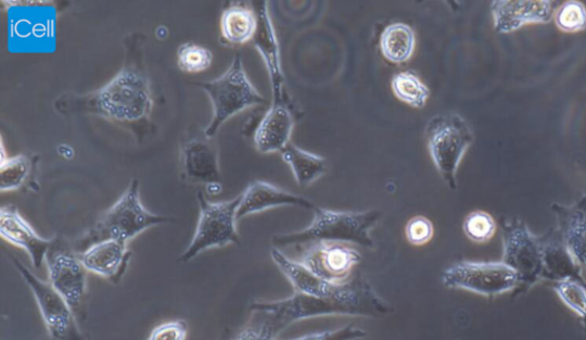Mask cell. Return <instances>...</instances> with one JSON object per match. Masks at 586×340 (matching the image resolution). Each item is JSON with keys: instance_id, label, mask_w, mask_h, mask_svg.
I'll list each match as a JSON object with an SVG mask.
<instances>
[{"instance_id": "6da1fadb", "label": "cell", "mask_w": 586, "mask_h": 340, "mask_svg": "<svg viewBox=\"0 0 586 340\" xmlns=\"http://www.w3.org/2000/svg\"><path fill=\"white\" fill-rule=\"evenodd\" d=\"M144 37L133 34L124 40L122 70L104 87L88 93H65L54 103L62 115H94L130 131L139 143L155 133L154 100L143 47Z\"/></svg>"}, {"instance_id": "7a4b0ae2", "label": "cell", "mask_w": 586, "mask_h": 340, "mask_svg": "<svg viewBox=\"0 0 586 340\" xmlns=\"http://www.w3.org/2000/svg\"><path fill=\"white\" fill-rule=\"evenodd\" d=\"M250 310L263 312L279 335L295 323L329 315L384 317L393 307L358 275L339 291L326 295L295 293L278 302H255Z\"/></svg>"}, {"instance_id": "3957f363", "label": "cell", "mask_w": 586, "mask_h": 340, "mask_svg": "<svg viewBox=\"0 0 586 340\" xmlns=\"http://www.w3.org/2000/svg\"><path fill=\"white\" fill-rule=\"evenodd\" d=\"M382 218L381 211H332L318 207L311 224L301 230L290 234H279L271 239L277 249L313 242H342L373 247L370 230Z\"/></svg>"}, {"instance_id": "277c9868", "label": "cell", "mask_w": 586, "mask_h": 340, "mask_svg": "<svg viewBox=\"0 0 586 340\" xmlns=\"http://www.w3.org/2000/svg\"><path fill=\"white\" fill-rule=\"evenodd\" d=\"M173 222L174 219L152 214L143 206L139 180L133 179L116 203L76 242L74 250L81 253L97 243L109 240L129 243L142 231Z\"/></svg>"}, {"instance_id": "5b68a950", "label": "cell", "mask_w": 586, "mask_h": 340, "mask_svg": "<svg viewBox=\"0 0 586 340\" xmlns=\"http://www.w3.org/2000/svg\"><path fill=\"white\" fill-rule=\"evenodd\" d=\"M213 103L214 116L204 133L208 138H215L220 127L237 114L265 104L266 99L250 81L240 55H237L232 65L220 77L214 80L196 83Z\"/></svg>"}, {"instance_id": "8992f818", "label": "cell", "mask_w": 586, "mask_h": 340, "mask_svg": "<svg viewBox=\"0 0 586 340\" xmlns=\"http://www.w3.org/2000/svg\"><path fill=\"white\" fill-rule=\"evenodd\" d=\"M425 137L440 176L451 189H456L458 166L474 142L470 124L458 114L436 115L429 121Z\"/></svg>"}, {"instance_id": "52a82bcc", "label": "cell", "mask_w": 586, "mask_h": 340, "mask_svg": "<svg viewBox=\"0 0 586 340\" xmlns=\"http://www.w3.org/2000/svg\"><path fill=\"white\" fill-rule=\"evenodd\" d=\"M504 229V262L517 274L518 284L513 297L526 293L542 280H546L543 252L538 237L519 218H501Z\"/></svg>"}, {"instance_id": "ba28073f", "label": "cell", "mask_w": 586, "mask_h": 340, "mask_svg": "<svg viewBox=\"0 0 586 340\" xmlns=\"http://www.w3.org/2000/svg\"><path fill=\"white\" fill-rule=\"evenodd\" d=\"M241 199L239 196L226 202H212L199 191L200 218L190 245L181 254V263L193 261L208 249L240 244L237 223Z\"/></svg>"}, {"instance_id": "9c48e42d", "label": "cell", "mask_w": 586, "mask_h": 340, "mask_svg": "<svg viewBox=\"0 0 586 340\" xmlns=\"http://www.w3.org/2000/svg\"><path fill=\"white\" fill-rule=\"evenodd\" d=\"M49 282L64 297L77 322H86L88 314V270L79 254L65 240L55 238L46 259Z\"/></svg>"}, {"instance_id": "30bf717a", "label": "cell", "mask_w": 586, "mask_h": 340, "mask_svg": "<svg viewBox=\"0 0 586 340\" xmlns=\"http://www.w3.org/2000/svg\"><path fill=\"white\" fill-rule=\"evenodd\" d=\"M21 278L31 290L37 306L43 317L49 335L54 340H87L78 327L77 318L62 297L50 282L41 281L37 276L9 254Z\"/></svg>"}, {"instance_id": "8fae6325", "label": "cell", "mask_w": 586, "mask_h": 340, "mask_svg": "<svg viewBox=\"0 0 586 340\" xmlns=\"http://www.w3.org/2000/svg\"><path fill=\"white\" fill-rule=\"evenodd\" d=\"M443 282L451 289L494 297L513 291L518 279L504 262H459L444 272Z\"/></svg>"}, {"instance_id": "7c38bea8", "label": "cell", "mask_w": 586, "mask_h": 340, "mask_svg": "<svg viewBox=\"0 0 586 340\" xmlns=\"http://www.w3.org/2000/svg\"><path fill=\"white\" fill-rule=\"evenodd\" d=\"M179 174L190 185L220 184L219 148L214 138L206 137L204 129L192 126L181 140Z\"/></svg>"}, {"instance_id": "4fadbf2b", "label": "cell", "mask_w": 586, "mask_h": 340, "mask_svg": "<svg viewBox=\"0 0 586 340\" xmlns=\"http://www.w3.org/2000/svg\"><path fill=\"white\" fill-rule=\"evenodd\" d=\"M361 262V253L351 244L324 241L309 243L301 260L320 278L336 286L347 284L354 267Z\"/></svg>"}, {"instance_id": "5bb4252c", "label": "cell", "mask_w": 586, "mask_h": 340, "mask_svg": "<svg viewBox=\"0 0 586 340\" xmlns=\"http://www.w3.org/2000/svg\"><path fill=\"white\" fill-rule=\"evenodd\" d=\"M296 114L293 112L286 95L275 100L271 108L262 117L255 131L256 150L262 154L282 152L290 143Z\"/></svg>"}, {"instance_id": "9a60e30c", "label": "cell", "mask_w": 586, "mask_h": 340, "mask_svg": "<svg viewBox=\"0 0 586 340\" xmlns=\"http://www.w3.org/2000/svg\"><path fill=\"white\" fill-rule=\"evenodd\" d=\"M0 236L7 242L24 249L29 254L35 268L43 265L53 242V239L47 240L39 237L14 205L0 209Z\"/></svg>"}, {"instance_id": "2e32d148", "label": "cell", "mask_w": 586, "mask_h": 340, "mask_svg": "<svg viewBox=\"0 0 586 340\" xmlns=\"http://www.w3.org/2000/svg\"><path fill=\"white\" fill-rule=\"evenodd\" d=\"M78 254L81 264L88 272L114 285L122 281L132 259L128 243L115 240L97 243Z\"/></svg>"}, {"instance_id": "e0dca14e", "label": "cell", "mask_w": 586, "mask_h": 340, "mask_svg": "<svg viewBox=\"0 0 586 340\" xmlns=\"http://www.w3.org/2000/svg\"><path fill=\"white\" fill-rule=\"evenodd\" d=\"M253 7L258 17L257 33L253 39L254 46L265 62L271 90H273V98L279 100L285 96V92L277 33L273 23H271L267 3H253Z\"/></svg>"}, {"instance_id": "ac0fdd59", "label": "cell", "mask_w": 586, "mask_h": 340, "mask_svg": "<svg viewBox=\"0 0 586 340\" xmlns=\"http://www.w3.org/2000/svg\"><path fill=\"white\" fill-rule=\"evenodd\" d=\"M555 4L543 2H494L492 13L495 30L509 34L526 25L548 24L555 15Z\"/></svg>"}, {"instance_id": "d6986e66", "label": "cell", "mask_w": 586, "mask_h": 340, "mask_svg": "<svg viewBox=\"0 0 586 340\" xmlns=\"http://www.w3.org/2000/svg\"><path fill=\"white\" fill-rule=\"evenodd\" d=\"M241 196L238 221L281 206H300L314 211L319 207L309 200L260 180L251 182Z\"/></svg>"}, {"instance_id": "ffe728a7", "label": "cell", "mask_w": 586, "mask_h": 340, "mask_svg": "<svg viewBox=\"0 0 586 340\" xmlns=\"http://www.w3.org/2000/svg\"><path fill=\"white\" fill-rule=\"evenodd\" d=\"M558 230L586 278V196L572 205H552Z\"/></svg>"}, {"instance_id": "44dd1931", "label": "cell", "mask_w": 586, "mask_h": 340, "mask_svg": "<svg viewBox=\"0 0 586 340\" xmlns=\"http://www.w3.org/2000/svg\"><path fill=\"white\" fill-rule=\"evenodd\" d=\"M543 252L546 280L558 282L575 280L586 287V278L575 262L566 244H564L557 227L538 237Z\"/></svg>"}, {"instance_id": "7402d4cb", "label": "cell", "mask_w": 586, "mask_h": 340, "mask_svg": "<svg viewBox=\"0 0 586 340\" xmlns=\"http://www.w3.org/2000/svg\"><path fill=\"white\" fill-rule=\"evenodd\" d=\"M258 27L257 13L253 7L232 3L222 11L220 18L221 45L241 47L254 39Z\"/></svg>"}, {"instance_id": "603a6c76", "label": "cell", "mask_w": 586, "mask_h": 340, "mask_svg": "<svg viewBox=\"0 0 586 340\" xmlns=\"http://www.w3.org/2000/svg\"><path fill=\"white\" fill-rule=\"evenodd\" d=\"M270 254L296 293L326 295L339 291L343 286L327 282L302 263L288 259L280 249L271 250Z\"/></svg>"}, {"instance_id": "cb8c5ba5", "label": "cell", "mask_w": 586, "mask_h": 340, "mask_svg": "<svg viewBox=\"0 0 586 340\" xmlns=\"http://www.w3.org/2000/svg\"><path fill=\"white\" fill-rule=\"evenodd\" d=\"M283 161L290 166L293 176L301 186H308L321 178L327 169L324 158L302 150L289 143L281 152Z\"/></svg>"}, {"instance_id": "d4e9b609", "label": "cell", "mask_w": 586, "mask_h": 340, "mask_svg": "<svg viewBox=\"0 0 586 340\" xmlns=\"http://www.w3.org/2000/svg\"><path fill=\"white\" fill-rule=\"evenodd\" d=\"M39 156L17 155L2 162L0 166V190H18L29 186H36V168Z\"/></svg>"}, {"instance_id": "484cf974", "label": "cell", "mask_w": 586, "mask_h": 340, "mask_svg": "<svg viewBox=\"0 0 586 340\" xmlns=\"http://www.w3.org/2000/svg\"><path fill=\"white\" fill-rule=\"evenodd\" d=\"M416 48V35L406 24H393L385 28L381 37V50L386 60L392 63L407 62Z\"/></svg>"}, {"instance_id": "4316f807", "label": "cell", "mask_w": 586, "mask_h": 340, "mask_svg": "<svg viewBox=\"0 0 586 340\" xmlns=\"http://www.w3.org/2000/svg\"><path fill=\"white\" fill-rule=\"evenodd\" d=\"M394 96L412 109L425 108L430 97V89L413 72H403L392 78Z\"/></svg>"}, {"instance_id": "83f0119b", "label": "cell", "mask_w": 586, "mask_h": 340, "mask_svg": "<svg viewBox=\"0 0 586 340\" xmlns=\"http://www.w3.org/2000/svg\"><path fill=\"white\" fill-rule=\"evenodd\" d=\"M214 53L205 47L186 42L178 49V67L187 74H199L211 68Z\"/></svg>"}, {"instance_id": "f1b7e54d", "label": "cell", "mask_w": 586, "mask_h": 340, "mask_svg": "<svg viewBox=\"0 0 586 340\" xmlns=\"http://www.w3.org/2000/svg\"><path fill=\"white\" fill-rule=\"evenodd\" d=\"M553 289L564 305L579 316L586 328V287L575 280L555 282Z\"/></svg>"}, {"instance_id": "f546056e", "label": "cell", "mask_w": 586, "mask_h": 340, "mask_svg": "<svg viewBox=\"0 0 586 340\" xmlns=\"http://www.w3.org/2000/svg\"><path fill=\"white\" fill-rule=\"evenodd\" d=\"M557 27L564 33H578L586 29V7L581 2H566L555 12Z\"/></svg>"}, {"instance_id": "4dcf8cb0", "label": "cell", "mask_w": 586, "mask_h": 340, "mask_svg": "<svg viewBox=\"0 0 586 340\" xmlns=\"http://www.w3.org/2000/svg\"><path fill=\"white\" fill-rule=\"evenodd\" d=\"M250 320L232 340H279V332L260 311L250 310Z\"/></svg>"}, {"instance_id": "1f68e13d", "label": "cell", "mask_w": 586, "mask_h": 340, "mask_svg": "<svg viewBox=\"0 0 586 340\" xmlns=\"http://www.w3.org/2000/svg\"><path fill=\"white\" fill-rule=\"evenodd\" d=\"M463 230L471 241L485 243L495 236L496 223L487 212L474 211L466 218Z\"/></svg>"}, {"instance_id": "d6a6232c", "label": "cell", "mask_w": 586, "mask_h": 340, "mask_svg": "<svg viewBox=\"0 0 586 340\" xmlns=\"http://www.w3.org/2000/svg\"><path fill=\"white\" fill-rule=\"evenodd\" d=\"M434 236V226L425 217H415L406 226L407 240L417 247L429 243Z\"/></svg>"}, {"instance_id": "836d02e7", "label": "cell", "mask_w": 586, "mask_h": 340, "mask_svg": "<svg viewBox=\"0 0 586 340\" xmlns=\"http://www.w3.org/2000/svg\"><path fill=\"white\" fill-rule=\"evenodd\" d=\"M367 331L359 327L346 326L344 328L319 333H310L290 340H359L367 337ZM284 340V339H279Z\"/></svg>"}, {"instance_id": "e575fe53", "label": "cell", "mask_w": 586, "mask_h": 340, "mask_svg": "<svg viewBox=\"0 0 586 340\" xmlns=\"http://www.w3.org/2000/svg\"><path fill=\"white\" fill-rule=\"evenodd\" d=\"M188 325L183 320H173L156 326L144 340H186Z\"/></svg>"}, {"instance_id": "d590c367", "label": "cell", "mask_w": 586, "mask_h": 340, "mask_svg": "<svg viewBox=\"0 0 586 340\" xmlns=\"http://www.w3.org/2000/svg\"><path fill=\"white\" fill-rule=\"evenodd\" d=\"M206 187L208 194L217 196L221 191V184L208 185Z\"/></svg>"}, {"instance_id": "8d00e7d4", "label": "cell", "mask_w": 586, "mask_h": 340, "mask_svg": "<svg viewBox=\"0 0 586 340\" xmlns=\"http://www.w3.org/2000/svg\"><path fill=\"white\" fill-rule=\"evenodd\" d=\"M43 340H54V339H52V338L49 336L48 338H46V339H43Z\"/></svg>"}]
</instances>
